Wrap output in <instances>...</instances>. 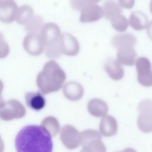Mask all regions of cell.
I'll return each instance as SVG.
<instances>
[{"label":"cell","instance_id":"6da1fadb","mask_svg":"<svg viewBox=\"0 0 152 152\" xmlns=\"http://www.w3.org/2000/svg\"><path fill=\"white\" fill-rule=\"evenodd\" d=\"M15 145L17 152H52L50 135L42 126L28 125L17 134Z\"/></svg>","mask_w":152,"mask_h":152},{"label":"cell","instance_id":"7a4b0ae2","mask_svg":"<svg viewBox=\"0 0 152 152\" xmlns=\"http://www.w3.org/2000/svg\"><path fill=\"white\" fill-rule=\"evenodd\" d=\"M66 79L65 71L53 60L47 62L38 74L36 83L40 91L46 94L58 90Z\"/></svg>","mask_w":152,"mask_h":152},{"label":"cell","instance_id":"3957f363","mask_svg":"<svg viewBox=\"0 0 152 152\" xmlns=\"http://www.w3.org/2000/svg\"><path fill=\"white\" fill-rule=\"evenodd\" d=\"M26 110L23 106L17 100L11 99L5 102L0 109V118L4 121H11L24 116Z\"/></svg>","mask_w":152,"mask_h":152},{"label":"cell","instance_id":"277c9868","mask_svg":"<svg viewBox=\"0 0 152 152\" xmlns=\"http://www.w3.org/2000/svg\"><path fill=\"white\" fill-rule=\"evenodd\" d=\"M24 50L30 55H40L45 49V45L40 36L36 33H28L23 40Z\"/></svg>","mask_w":152,"mask_h":152},{"label":"cell","instance_id":"5b68a950","mask_svg":"<svg viewBox=\"0 0 152 152\" xmlns=\"http://www.w3.org/2000/svg\"><path fill=\"white\" fill-rule=\"evenodd\" d=\"M135 65L137 72V80L142 85L150 86L151 84V65L149 60L145 57L137 59Z\"/></svg>","mask_w":152,"mask_h":152},{"label":"cell","instance_id":"8992f818","mask_svg":"<svg viewBox=\"0 0 152 152\" xmlns=\"http://www.w3.org/2000/svg\"><path fill=\"white\" fill-rule=\"evenodd\" d=\"M59 45L62 53L65 55L75 56L80 50V45L77 39L67 33L61 34Z\"/></svg>","mask_w":152,"mask_h":152},{"label":"cell","instance_id":"52a82bcc","mask_svg":"<svg viewBox=\"0 0 152 152\" xmlns=\"http://www.w3.org/2000/svg\"><path fill=\"white\" fill-rule=\"evenodd\" d=\"M39 35L46 46L58 42L61 33L58 25L55 23H48L43 25L40 30Z\"/></svg>","mask_w":152,"mask_h":152},{"label":"cell","instance_id":"ba28073f","mask_svg":"<svg viewBox=\"0 0 152 152\" xmlns=\"http://www.w3.org/2000/svg\"><path fill=\"white\" fill-rule=\"evenodd\" d=\"M18 7L13 0H3L0 3V20L4 23L13 22Z\"/></svg>","mask_w":152,"mask_h":152},{"label":"cell","instance_id":"9c48e42d","mask_svg":"<svg viewBox=\"0 0 152 152\" xmlns=\"http://www.w3.org/2000/svg\"><path fill=\"white\" fill-rule=\"evenodd\" d=\"M80 20L82 23H91L98 21L103 15L102 7L97 4H89L81 11Z\"/></svg>","mask_w":152,"mask_h":152},{"label":"cell","instance_id":"30bf717a","mask_svg":"<svg viewBox=\"0 0 152 152\" xmlns=\"http://www.w3.org/2000/svg\"><path fill=\"white\" fill-rule=\"evenodd\" d=\"M137 43L135 37L131 33L118 34L113 36L111 39L113 47L116 49L133 48Z\"/></svg>","mask_w":152,"mask_h":152},{"label":"cell","instance_id":"8fae6325","mask_svg":"<svg viewBox=\"0 0 152 152\" xmlns=\"http://www.w3.org/2000/svg\"><path fill=\"white\" fill-rule=\"evenodd\" d=\"M104 70L113 80H119L124 76V70L122 64L117 59L110 58L104 63Z\"/></svg>","mask_w":152,"mask_h":152},{"label":"cell","instance_id":"7c38bea8","mask_svg":"<svg viewBox=\"0 0 152 152\" xmlns=\"http://www.w3.org/2000/svg\"><path fill=\"white\" fill-rule=\"evenodd\" d=\"M25 99L27 105L34 110L42 109L46 104V100L44 96L39 91L27 93Z\"/></svg>","mask_w":152,"mask_h":152},{"label":"cell","instance_id":"4fadbf2b","mask_svg":"<svg viewBox=\"0 0 152 152\" xmlns=\"http://www.w3.org/2000/svg\"><path fill=\"white\" fill-rule=\"evenodd\" d=\"M117 60L122 65L131 66L137 60V53L133 48L118 49Z\"/></svg>","mask_w":152,"mask_h":152},{"label":"cell","instance_id":"5bb4252c","mask_svg":"<svg viewBox=\"0 0 152 152\" xmlns=\"http://www.w3.org/2000/svg\"><path fill=\"white\" fill-rule=\"evenodd\" d=\"M129 23L131 27L135 30H142L148 26L147 16L140 11L132 12L130 15Z\"/></svg>","mask_w":152,"mask_h":152},{"label":"cell","instance_id":"9a60e30c","mask_svg":"<svg viewBox=\"0 0 152 152\" xmlns=\"http://www.w3.org/2000/svg\"><path fill=\"white\" fill-rule=\"evenodd\" d=\"M103 15L108 20H111L115 17L121 14L122 8L113 0H107L102 8Z\"/></svg>","mask_w":152,"mask_h":152},{"label":"cell","instance_id":"2e32d148","mask_svg":"<svg viewBox=\"0 0 152 152\" xmlns=\"http://www.w3.org/2000/svg\"><path fill=\"white\" fill-rule=\"evenodd\" d=\"M33 17V10L28 5H23L18 8L15 20L20 24L26 25Z\"/></svg>","mask_w":152,"mask_h":152},{"label":"cell","instance_id":"e0dca14e","mask_svg":"<svg viewBox=\"0 0 152 152\" xmlns=\"http://www.w3.org/2000/svg\"><path fill=\"white\" fill-rule=\"evenodd\" d=\"M64 91L66 96L75 99L81 96L83 93V88L79 83L72 81L66 83L64 86Z\"/></svg>","mask_w":152,"mask_h":152},{"label":"cell","instance_id":"ac0fdd59","mask_svg":"<svg viewBox=\"0 0 152 152\" xmlns=\"http://www.w3.org/2000/svg\"><path fill=\"white\" fill-rule=\"evenodd\" d=\"M43 25V18L41 16H33L26 24L25 29L28 33H36L40 31Z\"/></svg>","mask_w":152,"mask_h":152},{"label":"cell","instance_id":"d6986e66","mask_svg":"<svg viewBox=\"0 0 152 152\" xmlns=\"http://www.w3.org/2000/svg\"><path fill=\"white\" fill-rule=\"evenodd\" d=\"M112 26L114 29L119 32L125 31L128 27V21L125 17L119 15L110 20Z\"/></svg>","mask_w":152,"mask_h":152},{"label":"cell","instance_id":"ffe728a7","mask_svg":"<svg viewBox=\"0 0 152 152\" xmlns=\"http://www.w3.org/2000/svg\"><path fill=\"white\" fill-rule=\"evenodd\" d=\"M45 50L46 56L50 58H58L62 54L59 45V40L57 42L46 45Z\"/></svg>","mask_w":152,"mask_h":152},{"label":"cell","instance_id":"44dd1931","mask_svg":"<svg viewBox=\"0 0 152 152\" xmlns=\"http://www.w3.org/2000/svg\"><path fill=\"white\" fill-rule=\"evenodd\" d=\"M101 0H70V4L72 8L81 11L84 7L89 4H96Z\"/></svg>","mask_w":152,"mask_h":152},{"label":"cell","instance_id":"7402d4cb","mask_svg":"<svg viewBox=\"0 0 152 152\" xmlns=\"http://www.w3.org/2000/svg\"><path fill=\"white\" fill-rule=\"evenodd\" d=\"M10 51V46L6 42L4 36L0 32V59L6 58Z\"/></svg>","mask_w":152,"mask_h":152},{"label":"cell","instance_id":"603a6c76","mask_svg":"<svg viewBox=\"0 0 152 152\" xmlns=\"http://www.w3.org/2000/svg\"><path fill=\"white\" fill-rule=\"evenodd\" d=\"M119 5L122 8L131 9L133 7L135 3V0H118Z\"/></svg>","mask_w":152,"mask_h":152},{"label":"cell","instance_id":"cb8c5ba5","mask_svg":"<svg viewBox=\"0 0 152 152\" xmlns=\"http://www.w3.org/2000/svg\"><path fill=\"white\" fill-rule=\"evenodd\" d=\"M3 89H4V83L0 80V109L4 106L5 104V102L2 96V92L3 91Z\"/></svg>","mask_w":152,"mask_h":152},{"label":"cell","instance_id":"d4e9b609","mask_svg":"<svg viewBox=\"0 0 152 152\" xmlns=\"http://www.w3.org/2000/svg\"><path fill=\"white\" fill-rule=\"evenodd\" d=\"M4 150V145L1 136L0 135V152H3Z\"/></svg>","mask_w":152,"mask_h":152},{"label":"cell","instance_id":"484cf974","mask_svg":"<svg viewBox=\"0 0 152 152\" xmlns=\"http://www.w3.org/2000/svg\"><path fill=\"white\" fill-rule=\"evenodd\" d=\"M2 1H3V0H0V3H1V2Z\"/></svg>","mask_w":152,"mask_h":152}]
</instances>
